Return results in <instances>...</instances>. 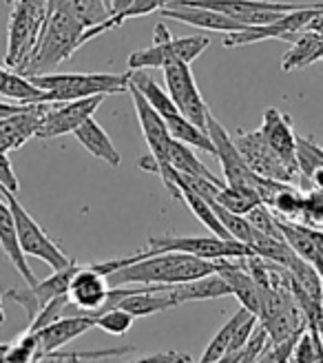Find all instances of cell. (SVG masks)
Instances as JSON below:
<instances>
[{"instance_id":"obj_16","label":"cell","mask_w":323,"mask_h":363,"mask_svg":"<svg viewBox=\"0 0 323 363\" xmlns=\"http://www.w3.org/2000/svg\"><path fill=\"white\" fill-rule=\"evenodd\" d=\"M49 102H35V104H27L21 111H16L11 116L0 118V151H16L25 147V144L35 138V131H38L40 118L45 113Z\"/></svg>"},{"instance_id":"obj_32","label":"cell","mask_w":323,"mask_h":363,"mask_svg":"<svg viewBox=\"0 0 323 363\" xmlns=\"http://www.w3.org/2000/svg\"><path fill=\"white\" fill-rule=\"evenodd\" d=\"M297 222H303L312 228L323 230V191L319 189H308L303 191V206Z\"/></svg>"},{"instance_id":"obj_40","label":"cell","mask_w":323,"mask_h":363,"mask_svg":"<svg viewBox=\"0 0 323 363\" xmlns=\"http://www.w3.org/2000/svg\"><path fill=\"white\" fill-rule=\"evenodd\" d=\"M5 3H9V5H11V3H13V0H5Z\"/></svg>"},{"instance_id":"obj_29","label":"cell","mask_w":323,"mask_h":363,"mask_svg":"<svg viewBox=\"0 0 323 363\" xmlns=\"http://www.w3.org/2000/svg\"><path fill=\"white\" fill-rule=\"evenodd\" d=\"M297 164L301 171V191H303L310 171L323 164V149L314 142V138L297 135Z\"/></svg>"},{"instance_id":"obj_39","label":"cell","mask_w":323,"mask_h":363,"mask_svg":"<svg viewBox=\"0 0 323 363\" xmlns=\"http://www.w3.org/2000/svg\"><path fill=\"white\" fill-rule=\"evenodd\" d=\"M0 323H5V308H3V295H0Z\"/></svg>"},{"instance_id":"obj_11","label":"cell","mask_w":323,"mask_h":363,"mask_svg":"<svg viewBox=\"0 0 323 363\" xmlns=\"http://www.w3.org/2000/svg\"><path fill=\"white\" fill-rule=\"evenodd\" d=\"M210 47L208 35H186L169 38L164 43H151L147 49H137L129 56V69H164L171 62H193Z\"/></svg>"},{"instance_id":"obj_18","label":"cell","mask_w":323,"mask_h":363,"mask_svg":"<svg viewBox=\"0 0 323 363\" xmlns=\"http://www.w3.org/2000/svg\"><path fill=\"white\" fill-rule=\"evenodd\" d=\"M261 138L268 142V147L277 151L283 160L297 164V135L293 129V120L290 116H285L279 108H266L261 126L257 129ZM299 167V164H297Z\"/></svg>"},{"instance_id":"obj_34","label":"cell","mask_w":323,"mask_h":363,"mask_svg":"<svg viewBox=\"0 0 323 363\" xmlns=\"http://www.w3.org/2000/svg\"><path fill=\"white\" fill-rule=\"evenodd\" d=\"M0 186L16 193V195L21 191V182H18V175L11 167V160L7 157L5 151H0Z\"/></svg>"},{"instance_id":"obj_13","label":"cell","mask_w":323,"mask_h":363,"mask_svg":"<svg viewBox=\"0 0 323 363\" xmlns=\"http://www.w3.org/2000/svg\"><path fill=\"white\" fill-rule=\"evenodd\" d=\"M164 82L171 100L175 106L182 111L195 126L206 131V118H208V106L197 89V82L193 78V71L188 62H171L164 67Z\"/></svg>"},{"instance_id":"obj_21","label":"cell","mask_w":323,"mask_h":363,"mask_svg":"<svg viewBox=\"0 0 323 363\" xmlns=\"http://www.w3.org/2000/svg\"><path fill=\"white\" fill-rule=\"evenodd\" d=\"M0 248H3V252L11 262V266L21 272V277L25 279V284L33 286L35 281H38L33 275L29 262H27V255L21 250V244H18L13 215H11V208H9L5 197H0Z\"/></svg>"},{"instance_id":"obj_9","label":"cell","mask_w":323,"mask_h":363,"mask_svg":"<svg viewBox=\"0 0 323 363\" xmlns=\"http://www.w3.org/2000/svg\"><path fill=\"white\" fill-rule=\"evenodd\" d=\"M319 11H323V3H308L306 7L293 9L288 13H283L281 18H277L275 23L268 25H257V27H248L244 31H230L224 35V47L226 49H235V47H246V45H255L261 40H293L295 35L310 23V18L317 16Z\"/></svg>"},{"instance_id":"obj_12","label":"cell","mask_w":323,"mask_h":363,"mask_svg":"<svg viewBox=\"0 0 323 363\" xmlns=\"http://www.w3.org/2000/svg\"><path fill=\"white\" fill-rule=\"evenodd\" d=\"M104 98L106 96L100 94V96H91V98H80V100L49 102L42 118H40L35 138L51 140V138L74 133L86 118H91L98 111V106L104 102Z\"/></svg>"},{"instance_id":"obj_31","label":"cell","mask_w":323,"mask_h":363,"mask_svg":"<svg viewBox=\"0 0 323 363\" xmlns=\"http://www.w3.org/2000/svg\"><path fill=\"white\" fill-rule=\"evenodd\" d=\"M268 333L261 323H257V328L253 330V335L248 337V341L244 343V346L239 350H235L232 354H228L224 361H242V363H248V361H259L261 352L266 350L268 346Z\"/></svg>"},{"instance_id":"obj_8","label":"cell","mask_w":323,"mask_h":363,"mask_svg":"<svg viewBox=\"0 0 323 363\" xmlns=\"http://www.w3.org/2000/svg\"><path fill=\"white\" fill-rule=\"evenodd\" d=\"M206 131H208L210 142L215 147V157H217L220 164H222L224 184H228L232 189H239V191L257 193V184H259L261 175H257L246 164V160L239 153V149L235 147L230 133L224 129V124L212 113H208V118H206Z\"/></svg>"},{"instance_id":"obj_28","label":"cell","mask_w":323,"mask_h":363,"mask_svg":"<svg viewBox=\"0 0 323 363\" xmlns=\"http://www.w3.org/2000/svg\"><path fill=\"white\" fill-rule=\"evenodd\" d=\"M210 206H212V211H215V215L220 217V222H222V226L232 235L235 240H239V242H244V244H248L250 246V242L255 240V235H257V230L250 226V222L246 220V215H239V213H232V211H228V208H224L222 204H217V202H208Z\"/></svg>"},{"instance_id":"obj_27","label":"cell","mask_w":323,"mask_h":363,"mask_svg":"<svg viewBox=\"0 0 323 363\" xmlns=\"http://www.w3.org/2000/svg\"><path fill=\"white\" fill-rule=\"evenodd\" d=\"M301 206H303V191L297 189L295 184H285L283 189H279L273 197V202L268 204V208L277 217H281V220H293V222L299 220Z\"/></svg>"},{"instance_id":"obj_36","label":"cell","mask_w":323,"mask_h":363,"mask_svg":"<svg viewBox=\"0 0 323 363\" xmlns=\"http://www.w3.org/2000/svg\"><path fill=\"white\" fill-rule=\"evenodd\" d=\"M27 104H21V102H5V100H0V118H5V116H11L16 111H21V108H25Z\"/></svg>"},{"instance_id":"obj_26","label":"cell","mask_w":323,"mask_h":363,"mask_svg":"<svg viewBox=\"0 0 323 363\" xmlns=\"http://www.w3.org/2000/svg\"><path fill=\"white\" fill-rule=\"evenodd\" d=\"M248 315H250V311H246V308L242 306L239 311L222 325L220 333L210 339V343H208L206 350H204V354H202V361H222L224 354H226V350H228V346H230L232 333H235V328H237V325H239Z\"/></svg>"},{"instance_id":"obj_35","label":"cell","mask_w":323,"mask_h":363,"mask_svg":"<svg viewBox=\"0 0 323 363\" xmlns=\"http://www.w3.org/2000/svg\"><path fill=\"white\" fill-rule=\"evenodd\" d=\"M140 361H191L186 354H177V352H157V354H147Z\"/></svg>"},{"instance_id":"obj_30","label":"cell","mask_w":323,"mask_h":363,"mask_svg":"<svg viewBox=\"0 0 323 363\" xmlns=\"http://www.w3.org/2000/svg\"><path fill=\"white\" fill-rule=\"evenodd\" d=\"M133 321H135L133 315H129L127 311H122V308L113 306V308H106V311L96 315V328L109 333L113 337H122V335H127L131 330Z\"/></svg>"},{"instance_id":"obj_17","label":"cell","mask_w":323,"mask_h":363,"mask_svg":"<svg viewBox=\"0 0 323 363\" xmlns=\"http://www.w3.org/2000/svg\"><path fill=\"white\" fill-rule=\"evenodd\" d=\"M162 18H171V21H179L191 27H200V29H208V31H222V33H230V31H244L248 29L246 25H242L235 18H230L222 11H215L208 7H195V5H177V3H169L159 9Z\"/></svg>"},{"instance_id":"obj_19","label":"cell","mask_w":323,"mask_h":363,"mask_svg":"<svg viewBox=\"0 0 323 363\" xmlns=\"http://www.w3.org/2000/svg\"><path fill=\"white\" fill-rule=\"evenodd\" d=\"M246 259V257H244ZM244 259H222L220 275L228 281L232 295L253 315H259V290Z\"/></svg>"},{"instance_id":"obj_22","label":"cell","mask_w":323,"mask_h":363,"mask_svg":"<svg viewBox=\"0 0 323 363\" xmlns=\"http://www.w3.org/2000/svg\"><path fill=\"white\" fill-rule=\"evenodd\" d=\"M74 135H76V140L82 144V147L91 153V155H96L98 160H102V162H106L109 167H113V169H118L120 164H122V155H120V151L115 149V144H113V140L109 138V133H106L104 129H102V124L91 116V118H86L78 129L74 131Z\"/></svg>"},{"instance_id":"obj_24","label":"cell","mask_w":323,"mask_h":363,"mask_svg":"<svg viewBox=\"0 0 323 363\" xmlns=\"http://www.w3.org/2000/svg\"><path fill=\"white\" fill-rule=\"evenodd\" d=\"M169 3H171V0H131V5H129L127 9H124V11L109 16L104 23H100V25H96V27L84 29V33H82V45L89 43V40H94V38H98V35H102V33H106V31L122 27L124 23L129 21V18L149 16V13H153V11H159L162 7L169 5Z\"/></svg>"},{"instance_id":"obj_25","label":"cell","mask_w":323,"mask_h":363,"mask_svg":"<svg viewBox=\"0 0 323 363\" xmlns=\"http://www.w3.org/2000/svg\"><path fill=\"white\" fill-rule=\"evenodd\" d=\"M169 164L179 171V173H184V175H193V177H204V179H210L215 182V184H222L220 177L217 175H212L202 162L200 157H197L193 153V147H188V144L184 142H179L173 138L171 142V147H169Z\"/></svg>"},{"instance_id":"obj_38","label":"cell","mask_w":323,"mask_h":363,"mask_svg":"<svg viewBox=\"0 0 323 363\" xmlns=\"http://www.w3.org/2000/svg\"><path fill=\"white\" fill-rule=\"evenodd\" d=\"M7 348H9V343H0V361H5Z\"/></svg>"},{"instance_id":"obj_41","label":"cell","mask_w":323,"mask_h":363,"mask_svg":"<svg viewBox=\"0 0 323 363\" xmlns=\"http://www.w3.org/2000/svg\"><path fill=\"white\" fill-rule=\"evenodd\" d=\"M321 60H323V58H321Z\"/></svg>"},{"instance_id":"obj_10","label":"cell","mask_w":323,"mask_h":363,"mask_svg":"<svg viewBox=\"0 0 323 363\" xmlns=\"http://www.w3.org/2000/svg\"><path fill=\"white\" fill-rule=\"evenodd\" d=\"M177 5H195L222 11L230 18H235L246 27H257L275 23L277 18L293 9L306 7V3H275V0H171Z\"/></svg>"},{"instance_id":"obj_2","label":"cell","mask_w":323,"mask_h":363,"mask_svg":"<svg viewBox=\"0 0 323 363\" xmlns=\"http://www.w3.org/2000/svg\"><path fill=\"white\" fill-rule=\"evenodd\" d=\"M84 29L86 27L69 11L53 9L42 27L38 45H35L27 67L23 69V76L49 74L64 60H69L82 47Z\"/></svg>"},{"instance_id":"obj_4","label":"cell","mask_w":323,"mask_h":363,"mask_svg":"<svg viewBox=\"0 0 323 363\" xmlns=\"http://www.w3.org/2000/svg\"><path fill=\"white\" fill-rule=\"evenodd\" d=\"M49 94V102H67L91 96L129 91V74H38L27 76Z\"/></svg>"},{"instance_id":"obj_7","label":"cell","mask_w":323,"mask_h":363,"mask_svg":"<svg viewBox=\"0 0 323 363\" xmlns=\"http://www.w3.org/2000/svg\"><path fill=\"white\" fill-rule=\"evenodd\" d=\"M239 153L244 155L246 164L253 169L257 175L277 179V182H288L301 189V171L293 162L283 160L277 151L268 147V142L261 138L259 131H237L235 135H230Z\"/></svg>"},{"instance_id":"obj_37","label":"cell","mask_w":323,"mask_h":363,"mask_svg":"<svg viewBox=\"0 0 323 363\" xmlns=\"http://www.w3.org/2000/svg\"><path fill=\"white\" fill-rule=\"evenodd\" d=\"M131 5V0H109V7H111V16L113 13H120V11H124Z\"/></svg>"},{"instance_id":"obj_23","label":"cell","mask_w":323,"mask_h":363,"mask_svg":"<svg viewBox=\"0 0 323 363\" xmlns=\"http://www.w3.org/2000/svg\"><path fill=\"white\" fill-rule=\"evenodd\" d=\"M0 96L21 102V104H35V102H49V94L38 84H33L31 78L23 76L21 71L0 67Z\"/></svg>"},{"instance_id":"obj_3","label":"cell","mask_w":323,"mask_h":363,"mask_svg":"<svg viewBox=\"0 0 323 363\" xmlns=\"http://www.w3.org/2000/svg\"><path fill=\"white\" fill-rule=\"evenodd\" d=\"M49 13V0H13L11 3L5 51V65L9 69L23 74L35 45H38Z\"/></svg>"},{"instance_id":"obj_6","label":"cell","mask_w":323,"mask_h":363,"mask_svg":"<svg viewBox=\"0 0 323 363\" xmlns=\"http://www.w3.org/2000/svg\"><path fill=\"white\" fill-rule=\"evenodd\" d=\"M188 252V255L202 257V259H244L253 257L255 250L248 244L235 240V238H206V235H191V238H182V235H162V238H149L147 255H155V252Z\"/></svg>"},{"instance_id":"obj_14","label":"cell","mask_w":323,"mask_h":363,"mask_svg":"<svg viewBox=\"0 0 323 363\" xmlns=\"http://www.w3.org/2000/svg\"><path fill=\"white\" fill-rule=\"evenodd\" d=\"M78 270V262H71L69 266L60 268V270H53V275L42 279V281H35L33 286H25V288H11L7 290V299L16 301L18 306L25 308L27 319L31 321L35 315L42 311V306L47 301H51L53 297H60L67 295L69 290V281L74 277V272Z\"/></svg>"},{"instance_id":"obj_15","label":"cell","mask_w":323,"mask_h":363,"mask_svg":"<svg viewBox=\"0 0 323 363\" xmlns=\"http://www.w3.org/2000/svg\"><path fill=\"white\" fill-rule=\"evenodd\" d=\"M91 328H96V317L64 315L56 321L42 325L38 330H31V333H35V339H38V361H42L49 352L60 350L69 341L78 339L80 335H84Z\"/></svg>"},{"instance_id":"obj_1","label":"cell","mask_w":323,"mask_h":363,"mask_svg":"<svg viewBox=\"0 0 323 363\" xmlns=\"http://www.w3.org/2000/svg\"><path fill=\"white\" fill-rule=\"evenodd\" d=\"M222 259H202L188 252H155L135 259L111 275H106L111 286H173L191 281L204 275L220 272Z\"/></svg>"},{"instance_id":"obj_5","label":"cell","mask_w":323,"mask_h":363,"mask_svg":"<svg viewBox=\"0 0 323 363\" xmlns=\"http://www.w3.org/2000/svg\"><path fill=\"white\" fill-rule=\"evenodd\" d=\"M0 195L7 199V204L13 215V224H16V235H18V244L21 250L27 257H35L51 266V270H60L69 266L74 259H69L64 255V250L53 242L49 235L42 230V226L33 220V217L25 211V206L18 202V195L0 186Z\"/></svg>"},{"instance_id":"obj_33","label":"cell","mask_w":323,"mask_h":363,"mask_svg":"<svg viewBox=\"0 0 323 363\" xmlns=\"http://www.w3.org/2000/svg\"><path fill=\"white\" fill-rule=\"evenodd\" d=\"M5 361H38V339H35V333L25 330L16 341H11Z\"/></svg>"},{"instance_id":"obj_20","label":"cell","mask_w":323,"mask_h":363,"mask_svg":"<svg viewBox=\"0 0 323 363\" xmlns=\"http://www.w3.org/2000/svg\"><path fill=\"white\" fill-rule=\"evenodd\" d=\"M166 290L171 293V297L177 306L186 303V301H206V299L232 295L228 281L220 275V272H212V275H204V277L182 281V284H173V286H166Z\"/></svg>"}]
</instances>
